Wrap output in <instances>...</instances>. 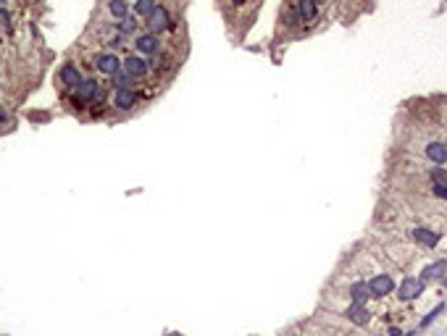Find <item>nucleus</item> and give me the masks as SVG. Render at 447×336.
Returning <instances> with one entry per match:
<instances>
[{"label": "nucleus", "mask_w": 447, "mask_h": 336, "mask_svg": "<svg viewBox=\"0 0 447 336\" xmlns=\"http://www.w3.org/2000/svg\"><path fill=\"white\" fill-rule=\"evenodd\" d=\"M392 289H395V281H392V276H387V273H379L368 281L371 297H387V294H392Z\"/></svg>", "instance_id": "nucleus-1"}, {"label": "nucleus", "mask_w": 447, "mask_h": 336, "mask_svg": "<svg viewBox=\"0 0 447 336\" xmlns=\"http://www.w3.org/2000/svg\"><path fill=\"white\" fill-rule=\"evenodd\" d=\"M95 95H98V84H95V82H82V84L77 87V92H74V103L84 105V103H90Z\"/></svg>", "instance_id": "nucleus-2"}, {"label": "nucleus", "mask_w": 447, "mask_h": 336, "mask_svg": "<svg viewBox=\"0 0 447 336\" xmlns=\"http://www.w3.org/2000/svg\"><path fill=\"white\" fill-rule=\"evenodd\" d=\"M421 292H423V281H418V278H405V281L400 284V297H403V300H416Z\"/></svg>", "instance_id": "nucleus-3"}, {"label": "nucleus", "mask_w": 447, "mask_h": 336, "mask_svg": "<svg viewBox=\"0 0 447 336\" xmlns=\"http://www.w3.org/2000/svg\"><path fill=\"white\" fill-rule=\"evenodd\" d=\"M147 27H150L153 32H163V29H169V13H166L163 8H155L150 16H147Z\"/></svg>", "instance_id": "nucleus-4"}, {"label": "nucleus", "mask_w": 447, "mask_h": 336, "mask_svg": "<svg viewBox=\"0 0 447 336\" xmlns=\"http://www.w3.org/2000/svg\"><path fill=\"white\" fill-rule=\"evenodd\" d=\"M61 82L69 84V87H79V84H82L79 68H77V66H71V63H66V66L61 68Z\"/></svg>", "instance_id": "nucleus-5"}, {"label": "nucleus", "mask_w": 447, "mask_h": 336, "mask_svg": "<svg viewBox=\"0 0 447 336\" xmlns=\"http://www.w3.org/2000/svg\"><path fill=\"white\" fill-rule=\"evenodd\" d=\"M137 103V95L132 89H116V108H121V110H129Z\"/></svg>", "instance_id": "nucleus-6"}, {"label": "nucleus", "mask_w": 447, "mask_h": 336, "mask_svg": "<svg viewBox=\"0 0 447 336\" xmlns=\"http://www.w3.org/2000/svg\"><path fill=\"white\" fill-rule=\"evenodd\" d=\"M124 71L129 74V77H142V74L147 71V63L142 58H126L124 61Z\"/></svg>", "instance_id": "nucleus-7"}, {"label": "nucleus", "mask_w": 447, "mask_h": 336, "mask_svg": "<svg viewBox=\"0 0 447 336\" xmlns=\"http://www.w3.org/2000/svg\"><path fill=\"white\" fill-rule=\"evenodd\" d=\"M347 318H350L352 323H358V326H366V323L371 321V315H368V310H366L363 305H352V307L347 310Z\"/></svg>", "instance_id": "nucleus-8"}, {"label": "nucleus", "mask_w": 447, "mask_h": 336, "mask_svg": "<svg viewBox=\"0 0 447 336\" xmlns=\"http://www.w3.org/2000/svg\"><path fill=\"white\" fill-rule=\"evenodd\" d=\"M98 68L103 74H116L119 71V58H116V55H110V53H105V55L98 58Z\"/></svg>", "instance_id": "nucleus-9"}, {"label": "nucleus", "mask_w": 447, "mask_h": 336, "mask_svg": "<svg viewBox=\"0 0 447 336\" xmlns=\"http://www.w3.org/2000/svg\"><path fill=\"white\" fill-rule=\"evenodd\" d=\"M316 0H297V13H300L305 21H313L316 18Z\"/></svg>", "instance_id": "nucleus-10"}, {"label": "nucleus", "mask_w": 447, "mask_h": 336, "mask_svg": "<svg viewBox=\"0 0 447 336\" xmlns=\"http://www.w3.org/2000/svg\"><path fill=\"white\" fill-rule=\"evenodd\" d=\"M137 50L150 55V53H155V50H158V40H155L153 34H142V37H137Z\"/></svg>", "instance_id": "nucleus-11"}, {"label": "nucleus", "mask_w": 447, "mask_h": 336, "mask_svg": "<svg viewBox=\"0 0 447 336\" xmlns=\"http://www.w3.org/2000/svg\"><path fill=\"white\" fill-rule=\"evenodd\" d=\"M413 236L426 247H437V242H439V236L434 231H429V229H413Z\"/></svg>", "instance_id": "nucleus-12"}, {"label": "nucleus", "mask_w": 447, "mask_h": 336, "mask_svg": "<svg viewBox=\"0 0 447 336\" xmlns=\"http://www.w3.org/2000/svg\"><path fill=\"white\" fill-rule=\"evenodd\" d=\"M426 155H429V160H434V163H447V147L434 142V145L426 147Z\"/></svg>", "instance_id": "nucleus-13"}, {"label": "nucleus", "mask_w": 447, "mask_h": 336, "mask_svg": "<svg viewBox=\"0 0 447 336\" xmlns=\"http://www.w3.org/2000/svg\"><path fill=\"white\" fill-rule=\"evenodd\" d=\"M350 294H352V300H355V305H363V302L368 300V297H371V292H368V284H352Z\"/></svg>", "instance_id": "nucleus-14"}, {"label": "nucleus", "mask_w": 447, "mask_h": 336, "mask_svg": "<svg viewBox=\"0 0 447 336\" xmlns=\"http://www.w3.org/2000/svg\"><path fill=\"white\" fill-rule=\"evenodd\" d=\"M444 271H447V263H444V260H439V263H434V266H429V268H426L421 278H423V281H429V278H439Z\"/></svg>", "instance_id": "nucleus-15"}, {"label": "nucleus", "mask_w": 447, "mask_h": 336, "mask_svg": "<svg viewBox=\"0 0 447 336\" xmlns=\"http://www.w3.org/2000/svg\"><path fill=\"white\" fill-rule=\"evenodd\" d=\"M155 8H158L155 0H137V3H135V11H137L140 16H150Z\"/></svg>", "instance_id": "nucleus-16"}, {"label": "nucleus", "mask_w": 447, "mask_h": 336, "mask_svg": "<svg viewBox=\"0 0 447 336\" xmlns=\"http://www.w3.org/2000/svg\"><path fill=\"white\" fill-rule=\"evenodd\" d=\"M110 13L119 18H126V3L124 0H110Z\"/></svg>", "instance_id": "nucleus-17"}, {"label": "nucleus", "mask_w": 447, "mask_h": 336, "mask_svg": "<svg viewBox=\"0 0 447 336\" xmlns=\"http://www.w3.org/2000/svg\"><path fill=\"white\" fill-rule=\"evenodd\" d=\"M114 77H116V89H126V84H129V79H132V77H129V74H114Z\"/></svg>", "instance_id": "nucleus-18"}, {"label": "nucleus", "mask_w": 447, "mask_h": 336, "mask_svg": "<svg viewBox=\"0 0 447 336\" xmlns=\"http://www.w3.org/2000/svg\"><path fill=\"white\" fill-rule=\"evenodd\" d=\"M442 310H444V305H437V307H434V310H432V313L423 318V326H429V323H432V318H437V315H439Z\"/></svg>", "instance_id": "nucleus-19"}, {"label": "nucleus", "mask_w": 447, "mask_h": 336, "mask_svg": "<svg viewBox=\"0 0 447 336\" xmlns=\"http://www.w3.org/2000/svg\"><path fill=\"white\" fill-rule=\"evenodd\" d=\"M434 195H437V197H444V200H447V186H444V184H437V186H434Z\"/></svg>", "instance_id": "nucleus-20"}, {"label": "nucleus", "mask_w": 447, "mask_h": 336, "mask_svg": "<svg viewBox=\"0 0 447 336\" xmlns=\"http://www.w3.org/2000/svg\"><path fill=\"white\" fill-rule=\"evenodd\" d=\"M0 21H3V27H6V29H11V16H8L6 11H0Z\"/></svg>", "instance_id": "nucleus-21"}, {"label": "nucleus", "mask_w": 447, "mask_h": 336, "mask_svg": "<svg viewBox=\"0 0 447 336\" xmlns=\"http://www.w3.org/2000/svg\"><path fill=\"white\" fill-rule=\"evenodd\" d=\"M434 176H437V181H442V184L447 181V174H442V171H434Z\"/></svg>", "instance_id": "nucleus-22"}, {"label": "nucleus", "mask_w": 447, "mask_h": 336, "mask_svg": "<svg viewBox=\"0 0 447 336\" xmlns=\"http://www.w3.org/2000/svg\"><path fill=\"white\" fill-rule=\"evenodd\" d=\"M234 3H237V6H242V3H245V0H234Z\"/></svg>", "instance_id": "nucleus-23"}, {"label": "nucleus", "mask_w": 447, "mask_h": 336, "mask_svg": "<svg viewBox=\"0 0 447 336\" xmlns=\"http://www.w3.org/2000/svg\"><path fill=\"white\" fill-rule=\"evenodd\" d=\"M3 118H6V116H3V113H0V121H3Z\"/></svg>", "instance_id": "nucleus-24"}, {"label": "nucleus", "mask_w": 447, "mask_h": 336, "mask_svg": "<svg viewBox=\"0 0 447 336\" xmlns=\"http://www.w3.org/2000/svg\"><path fill=\"white\" fill-rule=\"evenodd\" d=\"M3 3H6V0H0V6H3Z\"/></svg>", "instance_id": "nucleus-25"}, {"label": "nucleus", "mask_w": 447, "mask_h": 336, "mask_svg": "<svg viewBox=\"0 0 447 336\" xmlns=\"http://www.w3.org/2000/svg\"><path fill=\"white\" fill-rule=\"evenodd\" d=\"M316 3H324V0H316Z\"/></svg>", "instance_id": "nucleus-26"}]
</instances>
